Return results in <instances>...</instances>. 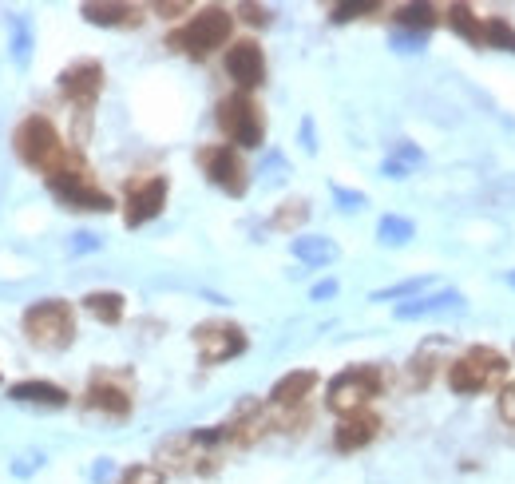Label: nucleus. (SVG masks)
<instances>
[{
  "mask_svg": "<svg viewBox=\"0 0 515 484\" xmlns=\"http://www.w3.org/2000/svg\"><path fill=\"white\" fill-rule=\"evenodd\" d=\"M377 429H381V421L373 413H349V417H341V425L333 433V445L341 453H357L377 437Z\"/></svg>",
  "mask_w": 515,
  "mask_h": 484,
  "instance_id": "4468645a",
  "label": "nucleus"
},
{
  "mask_svg": "<svg viewBox=\"0 0 515 484\" xmlns=\"http://www.w3.org/2000/svg\"><path fill=\"white\" fill-rule=\"evenodd\" d=\"M119 484H163V477H159L151 465H139V469H127Z\"/></svg>",
  "mask_w": 515,
  "mask_h": 484,
  "instance_id": "c85d7f7f",
  "label": "nucleus"
},
{
  "mask_svg": "<svg viewBox=\"0 0 515 484\" xmlns=\"http://www.w3.org/2000/svg\"><path fill=\"white\" fill-rule=\"evenodd\" d=\"M8 397L20 401V405H48V409H64L68 405V393L60 385H52V381H16L8 389Z\"/></svg>",
  "mask_w": 515,
  "mask_h": 484,
  "instance_id": "2eb2a0df",
  "label": "nucleus"
},
{
  "mask_svg": "<svg viewBox=\"0 0 515 484\" xmlns=\"http://www.w3.org/2000/svg\"><path fill=\"white\" fill-rule=\"evenodd\" d=\"M195 346H199L206 365H218L238 358L246 350V334L238 326H226V322H206V326L195 330Z\"/></svg>",
  "mask_w": 515,
  "mask_h": 484,
  "instance_id": "9d476101",
  "label": "nucleus"
},
{
  "mask_svg": "<svg viewBox=\"0 0 515 484\" xmlns=\"http://www.w3.org/2000/svg\"><path fill=\"white\" fill-rule=\"evenodd\" d=\"M337 290H341V286H337V278H325V282H317V286L309 290V298H313V302H325V298H333Z\"/></svg>",
  "mask_w": 515,
  "mask_h": 484,
  "instance_id": "473e14b6",
  "label": "nucleus"
},
{
  "mask_svg": "<svg viewBox=\"0 0 515 484\" xmlns=\"http://www.w3.org/2000/svg\"><path fill=\"white\" fill-rule=\"evenodd\" d=\"M230 28H234V16H230L226 8H218V4H210L191 24H183V28L171 36V44H175L179 52H187V56H210L214 48H222V44L230 40Z\"/></svg>",
  "mask_w": 515,
  "mask_h": 484,
  "instance_id": "20e7f679",
  "label": "nucleus"
},
{
  "mask_svg": "<svg viewBox=\"0 0 515 484\" xmlns=\"http://www.w3.org/2000/svg\"><path fill=\"white\" fill-rule=\"evenodd\" d=\"M12 143H16V155H20L28 167L44 171V175H56V171L76 167V155H68V151H64V143H60L56 127L44 120V116H28V120L16 127Z\"/></svg>",
  "mask_w": 515,
  "mask_h": 484,
  "instance_id": "f257e3e1",
  "label": "nucleus"
},
{
  "mask_svg": "<svg viewBox=\"0 0 515 484\" xmlns=\"http://www.w3.org/2000/svg\"><path fill=\"white\" fill-rule=\"evenodd\" d=\"M163 207H167V179H163V175L143 179V183L131 187V195H127V203H123V223L135 231V227L159 219Z\"/></svg>",
  "mask_w": 515,
  "mask_h": 484,
  "instance_id": "1a4fd4ad",
  "label": "nucleus"
},
{
  "mask_svg": "<svg viewBox=\"0 0 515 484\" xmlns=\"http://www.w3.org/2000/svg\"><path fill=\"white\" fill-rule=\"evenodd\" d=\"M313 385H317V373H313V369H294V373H286V377L274 381L270 401H274V405H298L302 397H309Z\"/></svg>",
  "mask_w": 515,
  "mask_h": 484,
  "instance_id": "f3484780",
  "label": "nucleus"
},
{
  "mask_svg": "<svg viewBox=\"0 0 515 484\" xmlns=\"http://www.w3.org/2000/svg\"><path fill=\"white\" fill-rule=\"evenodd\" d=\"M96 246H100L96 235H76V242H72V250H96Z\"/></svg>",
  "mask_w": 515,
  "mask_h": 484,
  "instance_id": "c9c22d12",
  "label": "nucleus"
},
{
  "mask_svg": "<svg viewBox=\"0 0 515 484\" xmlns=\"http://www.w3.org/2000/svg\"><path fill=\"white\" fill-rule=\"evenodd\" d=\"M32 44H36V36H32V20H28L24 12H16V16H12V64H16V68H28V60H32Z\"/></svg>",
  "mask_w": 515,
  "mask_h": 484,
  "instance_id": "5701e85b",
  "label": "nucleus"
},
{
  "mask_svg": "<svg viewBox=\"0 0 515 484\" xmlns=\"http://www.w3.org/2000/svg\"><path fill=\"white\" fill-rule=\"evenodd\" d=\"M199 163L206 167V179L214 183V187H222L226 195H246V187H250V179H246V163L238 159V151L234 147H226V143H218V147H203L199 151Z\"/></svg>",
  "mask_w": 515,
  "mask_h": 484,
  "instance_id": "6e6552de",
  "label": "nucleus"
},
{
  "mask_svg": "<svg viewBox=\"0 0 515 484\" xmlns=\"http://www.w3.org/2000/svg\"><path fill=\"white\" fill-rule=\"evenodd\" d=\"M187 4H155V12H163V16H175V12H183Z\"/></svg>",
  "mask_w": 515,
  "mask_h": 484,
  "instance_id": "4c0bfd02",
  "label": "nucleus"
},
{
  "mask_svg": "<svg viewBox=\"0 0 515 484\" xmlns=\"http://www.w3.org/2000/svg\"><path fill=\"white\" fill-rule=\"evenodd\" d=\"M381 171H385L389 179H405V175H409V167H405V163H397V159H385V167H381Z\"/></svg>",
  "mask_w": 515,
  "mask_h": 484,
  "instance_id": "f704fd0d",
  "label": "nucleus"
},
{
  "mask_svg": "<svg viewBox=\"0 0 515 484\" xmlns=\"http://www.w3.org/2000/svg\"><path fill=\"white\" fill-rule=\"evenodd\" d=\"M290 250H294V258L306 262V266H329V262L341 258L337 242L325 239V235H298V239L290 242Z\"/></svg>",
  "mask_w": 515,
  "mask_h": 484,
  "instance_id": "dca6fc26",
  "label": "nucleus"
},
{
  "mask_svg": "<svg viewBox=\"0 0 515 484\" xmlns=\"http://www.w3.org/2000/svg\"><path fill=\"white\" fill-rule=\"evenodd\" d=\"M369 12H377V0H345V4H333V20L337 24H349V20L369 16Z\"/></svg>",
  "mask_w": 515,
  "mask_h": 484,
  "instance_id": "cd10ccee",
  "label": "nucleus"
},
{
  "mask_svg": "<svg viewBox=\"0 0 515 484\" xmlns=\"http://www.w3.org/2000/svg\"><path fill=\"white\" fill-rule=\"evenodd\" d=\"M238 12H242V20H250L254 28H266V24H270V8H262V4H242Z\"/></svg>",
  "mask_w": 515,
  "mask_h": 484,
  "instance_id": "7c9ffc66",
  "label": "nucleus"
},
{
  "mask_svg": "<svg viewBox=\"0 0 515 484\" xmlns=\"http://www.w3.org/2000/svg\"><path fill=\"white\" fill-rule=\"evenodd\" d=\"M393 159H397V163H405V167H412V163H424V151H420V147H412V143H401Z\"/></svg>",
  "mask_w": 515,
  "mask_h": 484,
  "instance_id": "2f4dec72",
  "label": "nucleus"
},
{
  "mask_svg": "<svg viewBox=\"0 0 515 484\" xmlns=\"http://www.w3.org/2000/svg\"><path fill=\"white\" fill-rule=\"evenodd\" d=\"M226 76L238 84V88H258L266 80V56L254 40H234L226 48Z\"/></svg>",
  "mask_w": 515,
  "mask_h": 484,
  "instance_id": "9b49d317",
  "label": "nucleus"
},
{
  "mask_svg": "<svg viewBox=\"0 0 515 484\" xmlns=\"http://www.w3.org/2000/svg\"><path fill=\"white\" fill-rule=\"evenodd\" d=\"M381 393V369H373V365H353V369H345V373H337L333 381H329V409L333 413H341V417H349V413H361V405L369 401V397H377Z\"/></svg>",
  "mask_w": 515,
  "mask_h": 484,
  "instance_id": "39448f33",
  "label": "nucleus"
},
{
  "mask_svg": "<svg viewBox=\"0 0 515 484\" xmlns=\"http://www.w3.org/2000/svg\"><path fill=\"white\" fill-rule=\"evenodd\" d=\"M436 8L432 4H401L397 8V24L405 28V32H412V36H424L428 28H436Z\"/></svg>",
  "mask_w": 515,
  "mask_h": 484,
  "instance_id": "4be33fe9",
  "label": "nucleus"
},
{
  "mask_svg": "<svg viewBox=\"0 0 515 484\" xmlns=\"http://www.w3.org/2000/svg\"><path fill=\"white\" fill-rule=\"evenodd\" d=\"M448 24H452V32H456L460 40L484 44V20H480L468 4H452V8H448Z\"/></svg>",
  "mask_w": 515,
  "mask_h": 484,
  "instance_id": "aec40b11",
  "label": "nucleus"
},
{
  "mask_svg": "<svg viewBox=\"0 0 515 484\" xmlns=\"http://www.w3.org/2000/svg\"><path fill=\"white\" fill-rule=\"evenodd\" d=\"M306 219H309V203L294 199V203H286V207L274 215V227H278V231H298Z\"/></svg>",
  "mask_w": 515,
  "mask_h": 484,
  "instance_id": "bb28decb",
  "label": "nucleus"
},
{
  "mask_svg": "<svg viewBox=\"0 0 515 484\" xmlns=\"http://www.w3.org/2000/svg\"><path fill=\"white\" fill-rule=\"evenodd\" d=\"M84 310H88L92 318L107 322V326H115V322L123 318V294H115V290H92V294L84 298Z\"/></svg>",
  "mask_w": 515,
  "mask_h": 484,
  "instance_id": "412c9836",
  "label": "nucleus"
},
{
  "mask_svg": "<svg viewBox=\"0 0 515 484\" xmlns=\"http://www.w3.org/2000/svg\"><path fill=\"white\" fill-rule=\"evenodd\" d=\"M48 187H52V195H56L64 207H72V211H111V207H115L111 195L100 191V187L80 171V163L68 167V171L48 175Z\"/></svg>",
  "mask_w": 515,
  "mask_h": 484,
  "instance_id": "0eeeda50",
  "label": "nucleus"
},
{
  "mask_svg": "<svg viewBox=\"0 0 515 484\" xmlns=\"http://www.w3.org/2000/svg\"><path fill=\"white\" fill-rule=\"evenodd\" d=\"M500 413H504V421H512L515 425V381L500 393Z\"/></svg>",
  "mask_w": 515,
  "mask_h": 484,
  "instance_id": "72a5a7b5",
  "label": "nucleus"
},
{
  "mask_svg": "<svg viewBox=\"0 0 515 484\" xmlns=\"http://www.w3.org/2000/svg\"><path fill=\"white\" fill-rule=\"evenodd\" d=\"M80 12L88 24H100V28H123V24L139 20V8H131V4H84Z\"/></svg>",
  "mask_w": 515,
  "mask_h": 484,
  "instance_id": "6ab92c4d",
  "label": "nucleus"
},
{
  "mask_svg": "<svg viewBox=\"0 0 515 484\" xmlns=\"http://www.w3.org/2000/svg\"><path fill=\"white\" fill-rule=\"evenodd\" d=\"M460 310H464L460 290H436V294H420L412 302H401L393 314L401 322H420V318H444V314H460Z\"/></svg>",
  "mask_w": 515,
  "mask_h": 484,
  "instance_id": "ddd939ff",
  "label": "nucleus"
},
{
  "mask_svg": "<svg viewBox=\"0 0 515 484\" xmlns=\"http://www.w3.org/2000/svg\"><path fill=\"white\" fill-rule=\"evenodd\" d=\"M302 147H306V151H317V143H313V123H302Z\"/></svg>",
  "mask_w": 515,
  "mask_h": 484,
  "instance_id": "e433bc0d",
  "label": "nucleus"
},
{
  "mask_svg": "<svg viewBox=\"0 0 515 484\" xmlns=\"http://www.w3.org/2000/svg\"><path fill=\"white\" fill-rule=\"evenodd\" d=\"M377 239L385 242V246H405V242L416 239V223L405 219V215H385L377 223Z\"/></svg>",
  "mask_w": 515,
  "mask_h": 484,
  "instance_id": "b1692460",
  "label": "nucleus"
},
{
  "mask_svg": "<svg viewBox=\"0 0 515 484\" xmlns=\"http://www.w3.org/2000/svg\"><path fill=\"white\" fill-rule=\"evenodd\" d=\"M508 369H512V362H508L500 350H492V346H472L468 354H460L456 362L448 365V385H452V393L472 397V393H480V389H492Z\"/></svg>",
  "mask_w": 515,
  "mask_h": 484,
  "instance_id": "f03ea898",
  "label": "nucleus"
},
{
  "mask_svg": "<svg viewBox=\"0 0 515 484\" xmlns=\"http://www.w3.org/2000/svg\"><path fill=\"white\" fill-rule=\"evenodd\" d=\"M60 92H64L72 104L92 108L103 92V68L96 60H80V64L64 68V72H60Z\"/></svg>",
  "mask_w": 515,
  "mask_h": 484,
  "instance_id": "f8f14e48",
  "label": "nucleus"
},
{
  "mask_svg": "<svg viewBox=\"0 0 515 484\" xmlns=\"http://www.w3.org/2000/svg\"><path fill=\"white\" fill-rule=\"evenodd\" d=\"M508 286L515 290V270H508Z\"/></svg>",
  "mask_w": 515,
  "mask_h": 484,
  "instance_id": "58836bf2",
  "label": "nucleus"
},
{
  "mask_svg": "<svg viewBox=\"0 0 515 484\" xmlns=\"http://www.w3.org/2000/svg\"><path fill=\"white\" fill-rule=\"evenodd\" d=\"M428 286H432V278H405V282H397V286L373 290V302H412V298H420Z\"/></svg>",
  "mask_w": 515,
  "mask_h": 484,
  "instance_id": "393cba45",
  "label": "nucleus"
},
{
  "mask_svg": "<svg viewBox=\"0 0 515 484\" xmlns=\"http://www.w3.org/2000/svg\"><path fill=\"white\" fill-rule=\"evenodd\" d=\"M24 334L32 346H44V350H64L72 338H76V318H72V306L60 302V298H44V302H32L24 310Z\"/></svg>",
  "mask_w": 515,
  "mask_h": 484,
  "instance_id": "7ed1b4c3",
  "label": "nucleus"
},
{
  "mask_svg": "<svg viewBox=\"0 0 515 484\" xmlns=\"http://www.w3.org/2000/svg\"><path fill=\"white\" fill-rule=\"evenodd\" d=\"M484 44L488 48H504V52H515V28L504 20V16H492L484 20Z\"/></svg>",
  "mask_w": 515,
  "mask_h": 484,
  "instance_id": "a878e982",
  "label": "nucleus"
},
{
  "mask_svg": "<svg viewBox=\"0 0 515 484\" xmlns=\"http://www.w3.org/2000/svg\"><path fill=\"white\" fill-rule=\"evenodd\" d=\"M218 127L238 143V147H262V135H266V120L258 112V104L238 92V96H226L218 104Z\"/></svg>",
  "mask_w": 515,
  "mask_h": 484,
  "instance_id": "423d86ee",
  "label": "nucleus"
},
{
  "mask_svg": "<svg viewBox=\"0 0 515 484\" xmlns=\"http://www.w3.org/2000/svg\"><path fill=\"white\" fill-rule=\"evenodd\" d=\"M88 409H100L107 417H127V413H131V397H127L119 385L96 381V385L88 389Z\"/></svg>",
  "mask_w": 515,
  "mask_h": 484,
  "instance_id": "a211bd4d",
  "label": "nucleus"
},
{
  "mask_svg": "<svg viewBox=\"0 0 515 484\" xmlns=\"http://www.w3.org/2000/svg\"><path fill=\"white\" fill-rule=\"evenodd\" d=\"M333 199H337V207H345V211L365 207V195H361V191H349V187H337V183H333Z\"/></svg>",
  "mask_w": 515,
  "mask_h": 484,
  "instance_id": "c756f323",
  "label": "nucleus"
}]
</instances>
